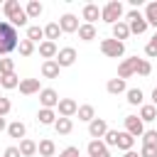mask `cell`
Returning <instances> with one entry per match:
<instances>
[{"instance_id": "4dcf8cb0", "label": "cell", "mask_w": 157, "mask_h": 157, "mask_svg": "<svg viewBox=\"0 0 157 157\" xmlns=\"http://www.w3.org/2000/svg\"><path fill=\"white\" fill-rule=\"evenodd\" d=\"M27 39H29V42H39V39H44V27H39V25H29V27H27Z\"/></svg>"}, {"instance_id": "b9f144b4", "label": "cell", "mask_w": 157, "mask_h": 157, "mask_svg": "<svg viewBox=\"0 0 157 157\" xmlns=\"http://www.w3.org/2000/svg\"><path fill=\"white\" fill-rule=\"evenodd\" d=\"M140 157H157V147L142 145V150H140Z\"/></svg>"}, {"instance_id": "5bb4252c", "label": "cell", "mask_w": 157, "mask_h": 157, "mask_svg": "<svg viewBox=\"0 0 157 157\" xmlns=\"http://www.w3.org/2000/svg\"><path fill=\"white\" fill-rule=\"evenodd\" d=\"M17 88H20L22 96H32V93H39V91H42V88H39V78H22Z\"/></svg>"}, {"instance_id": "277c9868", "label": "cell", "mask_w": 157, "mask_h": 157, "mask_svg": "<svg viewBox=\"0 0 157 157\" xmlns=\"http://www.w3.org/2000/svg\"><path fill=\"white\" fill-rule=\"evenodd\" d=\"M101 52L110 59H118L125 54V42H118V39H103L101 42Z\"/></svg>"}, {"instance_id": "603a6c76", "label": "cell", "mask_w": 157, "mask_h": 157, "mask_svg": "<svg viewBox=\"0 0 157 157\" xmlns=\"http://www.w3.org/2000/svg\"><path fill=\"white\" fill-rule=\"evenodd\" d=\"M37 120H39L42 125H54V123H56V113H54L52 108H42V110L37 113Z\"/></svg>"}, {"instance_id": "60d3db41", "label": "cell", "mask_w": 157, "mask_h": 157, "mask_svg": "<svg viewBox=\"0 0 157 157\" xmlns=\"http://www.w3.org/2000/svg\"><path fill=\"white\" fill-rule=\"evenodd\" d=\"M10 108H12L10 98H2V96H0V115H2V118H5L7 113H10Z\"/></svg>"}, {"instance_id": "7a4b0ae2", "label": "cell", "mask_w": 157, "mask_h": 157, "mask_svg": "<svg viewBox=\"0 0 157 157\" xmlns=\"http://www.w3.org/2000/svg\"><path fill=\"white\" fill-rule=\"evenodd\" d=\"M120 17H123V5H120L118 0H110V2H105V5L101 7V20L108 22L110 27H113L115 22H120Z\"/></svg>"}, {"instance_id": "ab89813d", "label": "cell", "mask_w": 157, "mask_h": 157, "mask_svg": "<svg viewBox=\"0 0 157 157\" xmlns=\"http://www.w3.org/2000/svg\"><path fill=\"white\" fill-rule=\"evenodd\" d=\"M150 71H152V64H150L147 59H142L140 66H137V74H140V76H150Z\"/></svg>"}, {"instance_id": "f1b7e54d", "label": "cell", "mask_w": 157, "mask_h": 157, "mask_svg": "<svg viewBox=\"0 0 157 157\" xmlns=\"http://www.w3.org/2000/svg\"><path fill=\"white\" fill-rule=\"evenodd\" d=\"M76 115H78V120L91 123V120L96 118V110H93V105H88V103H86V105H78V113H76Z\"/></svg>"}, {"instance_id": "7bdbcfd3", "label": "cell", "mask_w": 157, "mask_h": 157, "mask_svg": "<svg viewBox=\"0 0 157 157\" xmlns=\"http://www.w3.org/2000/svg\"><path fill=\"white\" fill-rule=\"evenodd\" d=\"M59 157H78V147H74V145H71V147L61 150V152H59Z\"/></svg>"}, {"instance_id": "30bf717a", "label": "cell", "mask_w": 157, "mask_h": 157, "mask_svg": "<svg viewBox=\"0 0 157 157\" xmlns=\"http://www.w3.org/2000/svg\"><path fill=\"white\" fill-rule=\"evenodd\" d=\"M59 27H61V32H69V34H71V32H78L81 25H78V17H76V15L66 12V15L59 17Z\"/></svg>"}, {"instance_id": "ffe728a7", "label": "cell", "mask_w": 157, "mask_h": 157, "mask_svg": "<svg viewBox=\"0 0 157 157\" xmlns=\"http://www.w3.org/2000/svg\"><path fill=\"white\" fill-rule=\"evenodd\" d=\"M59 69H61V66L56 64V59L44 61V64H42V76H44V78H56V76H59Z\"/></svg>"}, {"instance_id": "44dd1931", "label": "cell", "mask_w": 157, "mask_h": 157, "mask_svg": "<svg viewBox=\"0 0 157 157\" xmlns=\"http://www.w3.org/2000/svg\"><path fill=\"white\" fill-rule=\"evenodd\" d=\"M132 145H135V137H132L130 132H125V130H123V132H118V145H115V147H120L123 152H130V150H132Z\"/></svg>"}, {"instance_id": "e0dca14e", "label": "cell", "mask_w": 157, "mask_h": 157, "mask_svg": "<svg viewBox=\"0 0 157 157\" xmlns=\"http://www.w3.org/2000/svg\"><path fill=\"white\" fill-rule=\"evenodd\" d=\"M130 37V25L128 22H115L113 25V39H118V42H123V39H128Z\"/></svg>"}, {"instance_id": "836d02e7", "label": "cell", "mask_w": 157, "mask_h": 157, "mask_svg": "<svg viewBox=\"0 0 157 157\" xmlns=\"http://www.w3.org/2000/svg\"><path fill=\"white\" fill-rule=\"evenodd\" d=\"M27 20H29V17H27V12H25V10H20V12H15V15L10 17V25H12V27H25V25H27Z\"/></svg>"}, {"instance_id": "d6a6232c", "label": "cell", "mask_w": 157, "mask_h": 157, "mask_svg": "<svg viewBox=\"0 0 157 157\" xmlns=\"http://www.w3.org/2000/svg\"><path fill=\"white\" fill-rule=\"evenodd\" d=\"M142 98H145V93L140 88H128V103L130 105H142Z\"/></svg>"}, {"instance_id": "f546056e", "label": "cell", "mask_w": 157, "mask_h": 157, "mask_svg": "<svg viewBox=\"0 0 157 157\" xmlns=\"http://www.w3.org/2000/svg\"><path fill=\"white\" fill-rule=\"evenodd\" d=\"M145 20H147L150 27L157 29V2H150V5L145 7Z\"/></svg>"}, {"instance_id": "7c38bea8", "label": "cell", "mask_w": 157, "mask_h": 157, "mask_svg": "<svg viewBox=\"0 0 157 157\" xmlns=\"http://www.w3.org/2000/svg\"><path fill=\"white\" fill-rule=\"evenodd\" d=\"M74 61H76V49L74 47L59 49V54H56V64L59 66H74Z\"/></svg>"}, {"instance_id": "2e32d148", "label": "cell", "mask_w": 157, "mask_h": 157, "mask_svg": "<svg viewBox=\"0 0 157 157\" xmlns=\"http://www.w3.org/2000/svg\"><path fill=\"white\" fill-rule=\"evenodd\" d=\"M98 17H101V7L98 5H93V2L83 5V20H86V25H93Z\"/></svg>"}, {"instance_id": "d4e9b609", "label": "cell", "mask_w": 157, "mask_h": 157, "mask_svg": "<svg viewBox=\"0 0 157 157\" xmlns=\"http://www.w3.org/2000/svg\"><path fill=\"white\" fill-rule=\"evenodd\" d=\"M20 152H22V157H32V155H37V142L29 140V137L20 140Z\"/></svg>"}, {"instance_id": "8fae6325", "label": "cell", "mask_w": 157, "mask_h": 157, "mask_svg": "<svg viewBox=\"0 0 157 157\" xmlns=\"http://www.w3.org/2000/svg\"><path fill=\"white\" fill-rule=\"evenodd\" d=\"M86 152H88V157H110V150L105 147L103 140H91L88 147H86Z\"/></svg>"}, {"instance_id": "4fadbf2b", "label": "cell", "mask_w": 157, "mask_h": 157, "mask_svg": "<svg viewBox=\"0 0 157 157\" xmlns=\"http://www.w3.org/2000/svg\"><path fill=\"white\" fill-rule=\"evenodd\" d=\"M56 54H59V49H56V42H39V56H44V61H52V59H56Z\"/></svg>"}, {"instance_id": "f6af8a7d", "label": "cell", "mask_w": 157, "mask_h": 157, "mask_svg": "<svg viewBox=\"0 0 157 157\" xmlns=\"http://www.w3.org/2000/svg\"><path fill=\"white\" fill-rule=\"evenodd\" d=\"M2 130H7V123H5V118L0 115V132H2Z\"/></svg>"}, {"instance_id": "d590c367", "label": "cell", "mask_w": 157, "mask_h": 157, "mask_svg": "<svg viewBox=\"0 0 157 157\" xmlns=\"http://www.w3.org/2000/svg\"><path fill=\"white\" fill-rule=\"evenodd\" d=\"M5 74H15V61L12 59H0V76H5Z\"/></svg>"}, {"instance_id": "83f0119b", "label": "cell", "mask_w": 157, "mask_h": 157, "mask_svg": "<svg viewBox=\"0 0 157 157\" xmlns=\"http://www.w3.org/2000/svg\"><path fill=\"white\" fill-rule=\"evenodd\" d=\"M59 34H61V27H59V22H49V25L44 27V37H47V42H54V39H59Z\"/></svg>"}, {"instance_id": "3957f363", "label": "cell", "mask_w": 157, "mask_h": 157, "mask_svg": "<svg viewBox=\"0 0 157 157\" xmlns=\"http://www.w3.org/2000/svg\"><path fill=\"white\" fill-rule=\"evenodd\" d=\"M128 25H130V34H145V29L150 27L145 15H140L137 10H130L128 12Z\"/></svg>"}, {"instance_id": "8d00e7d4", "label": "cell", "mask_w": 157, "mask_h": 157, "mask_svg": "<svg viewBox=\"0 0 157 157\" xmlns=\"http://www.w3.org/2000/svg\"><path fill=\"white\" fill-rule=\"evenodd\" d=\"M142 145L157 147V130H145V135H142Z\"/></svg>"}, {"instance_id": "c3c4849f", "label": "cell", "mask_w": 157, "mask_h": 157, "mask_svg": "<svg viewBox=\"0 0 157 157\" xmlns=\"http://www.w3.org/2000/svg\"><path fill=\"white\" fill-rule=\"evenodd\" d=\"M152 39H155V42H157V32H155V37H152Z\"/></svg>"}, {"instance_id": "cb8c5ba5", "label": "cell", "mask_w": 157, "mask_h": 157, "mask_svg": "<svg viewBox=\"0 0 157 157\" xmlns=\"http://www.w3.org/2000/svg\"><path fill=\"white\" fill-rule=\"evenodd\" d=\"M54 130H56L59 135H69V132L74 130V123H71V118H56V123H54Z\"/></svg>"}, {"instance_id": "4316f807", "label": "cell", "mask_w": 157, "mask_h": 157, "mask_svg": "<svg viewBox=\"0 0 157 157\" xmlns=\"http://www.w3.org/2000/svg\"><path fill=\"white\" fill-rule=\"evenodd\" d=\"M42 10H44V7H42V2H39V0H29V2H27V7H25V12H27V17H29V20L39 17V15H42Z\"/></svg>"}, {"instance_id": "6da1fadb", "label": "cell", "mask_w": 157, "mask_h": 157, "mask_svg": "<svg viewBox=\"0 0 157 157\" xmlns=\"http://www.w3.org/2000/svg\"><path fill=\"white\" fill-rule=\"evenodd\" d=\"M20 47L17 39V29L10 22H0V56H7L10 52H15Z\"/></svg>"}, {"instance_id": "7dc6e473", "label": "cell", "mask_w": 157, "mask_h": 157, "mask_svg": "<svg viewBox=\"0 0 157 157\" xmlns=\"http://www.w3.org/2000/svg\"><path fill=\"white\" fill-rule=\"evenodd\" d=\"M125 157H140V152H132L130 150V152H125Z\"/></svg>"}, {"instance_id": "5b68a950", "label": "cell", "mask_w": 157, "mask_h": 157, "mask_svg": "<svg viewBox=\"0 0 157 157\" xmlns=\"http://www.w3.org/2000/svg\"><path fill=\"white\" fill-rule=\"evenodd\" d=\"M140 61L142 59H137V56H128V59H123V64L118 66V78H130L132 74H137V66H140Z\"/></svg>"}, {"instance_id": "d6986e66", "label": "cell", "mask_w": 157, "mask_h": 157, "mask_svg": "<svg viewBox=\"0 0 157 157\" xmlns=\"http://www.w3.org/2000/svg\"><path fill=\"white\" fill-rule=\"evenodd\" d=\"M37 152H39L42 157H54V152H56V145H54V140H49V137L39 140V145H37Z\"/></svg>"}, {"instance_id": "ba28073f", "label": "cell", "mask_w": 157, "mask_h": 157, "mask_svg": "<svg viewBox=\"0 0 157 157\" xmlns=\"http://www.w3.org/2000/svg\"><path fill=\"white\" fill-rule=\"evenodd\" d=\"M105 132H108V123H105L103 118H93V120L88 123V135H91L93 140L105 137Z\"/></svg>"}, {"instance_id": "e575fe53", "label": "cell", "mask_w": 157, "mask_h": 157, "mask_svg": "<svg viewBox=\"0 0 157 157\" xmlns=\"http://www.w3.org/2000/svg\"><path fill=\"white\" fill-rule=\"evenodd\" d=\"M20 56H32L34 54V42H29V39H20Z\"/></svg>"}, {"instance_id": "484cf974", "label": "cell", "mask_w": 157, "mask_h": 157, "mask_svg": "<svg viewBox=\"0 0 157 157\" xmlns=\"http://www.w3.org/2000/svg\"><path fill=\"white\" fill-rule=\"evenodd\" d=\"M96 25H81L78 27V39H83V42H91V39H96Z\"/></svg>"}, {"instance_id": "8992f818", "label": "cell", "mask_w": 157, "mask_h": 157, "mask_svg": "<svg viewBox=\"0 0 157 157\" xmlns=\"http://www.w3.org/2000/svg\"><path fill=\"white\" fill-rule=\"evenodd\" d=\"M125 132H130L132 137L145 135V123L140 120V115H125Z\"/></svg>"}, {"instance_id": "52a82bcc", "label": "cell", "mask_w": 157, "mask_h": 157, "mask_svg": "<svg viewBox=\"0 0 157 157\" xmlns=\"http://www.w3.org/2000/svg\"><path fill=\"white\" fill-rule=\"evenodd\" d=\"M59 101H61V98H59V93H56L54 88H42V91H39V103H42V108H52V110H54V108L59 105Z\"/></svg>"}, {"instance_id": "9c48e42d", "label": "cell", "mask_w": 157, "mask_h": 157, "mask_svg": "<svg viewBox=\"0 0 157 157\" xmlns=\"http://www.w3.org/2000/svg\"><path fill=\"white\" fill-rule=\"evenodd\" d=\"M56 108H59V118H71V115L78 113V103L74 98H61Z\"/></svg>"}, {"instance_id": "7402d4cb", "label": "cell", "mask_w": 157, "mask_h": 157, "mask_svg": "<svg viewBox=\"0 0 157 157\" xmlns=\"http://www.w3.org/2000/svg\"><path fill=\"white\" fill-rule=\"evenodd\" d=\"M105 88H108V93H113V96H118V93H128V86H125L123 78H110Z\"/></svg>"}, {"instance_id": "74e56055", "label": "cell", "mask_w": 157, "mask_h": 157, "mask_svg": "<svg viewBox=\"0 0 157 157\" xmlns=\"http://www.w3.org/2000/svg\"><path fill=\"white\" fill-rule=\"evenodd\" d=\"M103 142H105V147H115L118 145V130H108Z\"/></svg>"}, {"instance_id": "1f68e13d", "label": "cell", "mask_w": 157, "mask_h": 157, "mask_svg": "<svg viewBox=\"0 0 157 157\" xmlns=\"http://www.w3.org/2000/svg\"><path fill=\"white\" fill-rule=\"evenodd\" d=\"M20 81H22V78H17V74H5V76H0V86H2V88H17Z\"/></svg>"}, {"instance_id": "bcb514c9", "label": "cell", "mask_w": 157, "mask_h": 157, "mask_svg": "<svg viewBox=\"0 0 157 157\" xmlns=\"http://www.w3.org/2000/svg\"><path fill=\"white\" fill-rule=\"evenodd\" d=\"M152 105H157V86H155V91H152Z\"/></svg>"}, {"instance_id": "f35d334b", "label": "cell", "mask_w": 157, "mask_h": 157, "mask_svg": "<svg viewBox=\"0 0 157 157\" xmlns=\"http://www.w3.org/2000/svg\"><path fill=\"white\" fill-rule=\"evenodd\" d=\"M145 54H147L150 59H157V42H155V39H150V42L145 44Z\"/></svg>"}, {"instance_id": "ee69618b", "label": "cell", "mask_w": 157, "mask_h": 157, "mask_svg": "<svg viewBox=\"0 0 157 157\" xmlns=\"http://www.w3.org/2000/svg\"><path fill=\"white\" fill-rule=\"evenodd\" d=\"M5 157H22V152H20V147H7Z\"/></svg>"}, {"instance_id": "9a60e30c", "label": "cell", "mask_w": 157, "mask_h": 157, "mask_svg": "<svg viewBox=\"0 0 157 157\" xmlns=\"http://www.w3.org/2000/svg\"><path fill=\"white\" fill-rule=\"evenodd\" d=\"M25 132H27V128H25L22 120H12V123L7 125V135L15 137V140H25Z\"/></svg>"}, {"instance_id": "ac0fdd59", "label": "cell", "mask_w": 157, "mask_h": 157, "mask_svg": "<svg viewBox=\"0 0 157 157\" xmlns=\"http://www.w3.org/2000/svg\"><path fill=\"white\" fill-rule=\"evenodd\" d=\"M140 120H142V123H152V120H157V105H152V103L140 105Z\"/></svg>"}]
</instances>
